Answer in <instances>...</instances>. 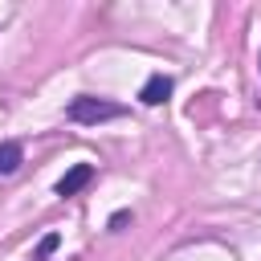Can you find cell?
I'll list each match as a JSON object with an SVG mask.
<instances>
[{
    "instance_id": "7a4b0ae2",
    "label": "cell",
    "mask_w": 261,
    "mask_h": 261,
    "mask_svg": "<svg viewBox=\"0 0 261 261\" xmlns=\"http://www.w3.org/2000/svg\"><path fill=\"white\" fill-rule=\"evenodd\" d=\"M90 179H94V167H90V163H77V167H69V171L57 179V196H77Z\"/></svg>"
},
{
    "instance_id": "6da1fadb",
    "label": "cell",
    "mask_w": 261,
    "mask_h": 261,
    "mask_svg": "<svg viewBox=\"0 0 261 261\" xmlns=\"http://www.w3.org/2000/svg\"><path fill=\"white\" fill-rule=\"evenodd\" d=\"M122 106L118 102H106V98H94V94H77L69 106H65V118L69 122H106V118H118Z\"/></svg>"
},
{
    "instance_id": "3957f363",
    "label": "cell",
    "mask_w": 261,
    "mask_h": 261,
    "mask_svg": "<svg viewBox=\"0 0 261 261\" xmlns=\"http://www.w3.org/2000/svg\"><path fill=\"white\" fill-rule=\"evenodd\" d=\"M139 98H143L147 106H159V102H167V98H171V77H167V73H151V77L143 82Z\"/></svg>"
},
{
    "instance_id": "5b68a950",
    "label": "cell",
    "mask_w": 261,
    "mask_h": 261,
    "mask_svg": "<svg viewBox=\"0 0 261 261\" xmlns=\"http://www.w3.org/2000/svg\"><path fill=\"white\" fill-rule=\"evenodd\" d=\"M57 245H61V241H57V232H49V237H45V241L37 245V257H49V253H53Z\"/></svg>"
},
{
    "instance_id": "8992f818",
    "label": "cell",
    "mask_w": 261,
    "mask_h": 261,
    "mask_svg": "<svg viewBox=\"0 0 261 261\" xmlns=\"http://www.w3.org/2000/svg\"><path fill=\"white\" fill-rule=\"evenodd\" d=\"M126 220H130V212H114V216H110V228H122Z\"/></svg>"
},
{
    "instance_id": "277c9868",
    "label": "cell",
    "mask_w": 261,
    "mask_h": 261,
    "mask_svg": "<svg viewBox=\"0 0 261 261\" xmlns=\"http://www.w3.org/2000/svg\"><path fill=\"white\" fill-rule=\"evenodd\" d=\"M20 163H24V151H20V143H0V175H12Z\"/></svg>"
}]
</instances>
